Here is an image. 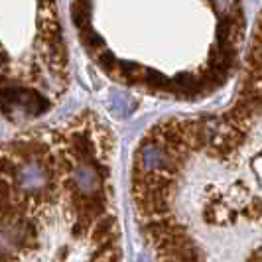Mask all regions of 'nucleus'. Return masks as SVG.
I'll return each instance as SVG.
<instances>
[{
    "mask_svg": "<svg viewBox=\"0 0 262 262\" xmlns=\"http://www.w3.org/2000/svg\"><path fill=\"white\" fill-rule=\"evenodd\" d=\"M66 46L53 0H0V108L8 118L36 117L50 103L38 85L61 91Z\"/></svg>",
    "mask_w": 262,
    "mask_h": 262,
    "instance_id": "1",
    "label": "nucleus"
},
{
    "mask_svg": "<svg viewBox=\"0 0 262 262\" xmlns=\"http://www.w3.org/2000/svg\"><path fill=\"white\" fill-rule=\"evenodd\" d=\"M101 158H95V160H87V162H81L77 164L73 170H71V187L75 189V193L81 195H91L101 191V185H103V173L97 168V162ZM103 162V160H101Z\"/></svg>",
    "mask_w": 262,
    "mask_h": 262,
    "instance_id": "2",
    "label": "nucleus"
},
{
    "mask_svg": "<svg viewBox=\"0 0 262 262\" xmlns=\"http://www.w3.org/2000/svg\"><path fill=\"white\" fill-rule=\"evenodd\" d=\"M166 158H168L166 156V150L162 146L156 144V142H150V140L144 138V142L138 148L134 166H138V168H142L146 171H158L164 166Z\"/></svg>",
    "mask_w": 262,
    "mask_h": 262,
    "instance_id": "3",
    "label": "nucleus"
},
{
    "mask_svg": "<svg viewBox=\"0 0 262 262\" xmlns=\"http://www.w3.org/2000/svg\"><path fill=\"white\" fill-rule=\"evenodd\" d=\"M205 219L213 225H227L235 221V213L225 199H211L205 207Z\"/></svg>",
    "mask_w": 262,
    "mask_h": 262,
    "instance_id": "4",
    "label": "nucleus"
},
{
    "mask_svg": "<svg viewBox=\"0 0 262 262\" xmlns=\"http://www.w3.org/2000/svg\"><path fill=\"white\" fill-rule=\"evenodd\" d=\"M245 213L249 215L250 219H256V217H260V215H262V201H260V199H252L249 205L245 207Z\"/></svg>",
    "mask_w": 262,
    "mask_h": 262,
    "instance_id": "5",
    "label": "nucleus"
},
{
    "mask_svg": "<svg viewBox=\"0 0 262 262\" xmlns=\"http://www.w3.org/2000/svg\"><path fill=\"white\" fill-rule=\"evenodd\" d=\"M252 166H254V171H256V173L262 178V152L254 158V164H252Z\"/></svg>",
    "mask_w": 262,
    "mask_h": 262,
    "instance_id": "6",
    "label": "nucleus"
}]
</instances>
